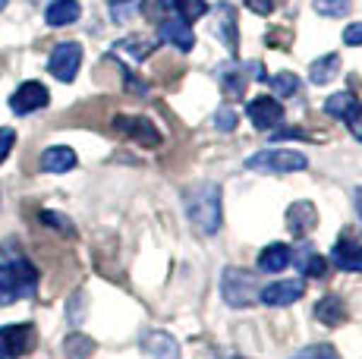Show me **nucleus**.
<instances>
[{
    "mask_svg": "<svg viewBox=\"0 0 362 359\" xmlns=\"http://www.w3.org/2000/svg\"><path fill=\"white\" fill-rule=\"evenodd\" d=\"M246 4H249V10L259 13V16H268V13L274 10V0H246Z\"/></svg>",
    "mask_w": 362,
    "mask_h": 359,
    "instance_id": "f704fd0d",
    "label": "nucleus"
},
{
    "mask_svg": "<svg viewBox=\"0 0 362 359\" xmlns=\"http://www.w3.org/2000/svg\"><path fill=\"white\" fill-rule=\"evenodd\" d=\"M356 208H359V215H362V186L356 189Z\"/></svg>",
    "mask_w": 362,
    "mask_h": 359,
    "instance_id": "c9c22d12",
    "label": "nucleus"
},
{
    "mask_svg": "<svg viewBox=\"0 0 362 359\" xmlns=\"http://www.w3.org/2000/svg\"><path fill=\"white\" fill-rule=\"evenodd\" d=\"M145 350H148L155 359H177L180 356L177 341H173L170 334H161V331H155V334L145 337Z\"/></svg>",
    "mask_w": 362,
    "mask_h": 359,
    "instance_id": "6ab92c4d",
    "label": "nucleus"
},
{
    "mask_svg": "<svg viewBox=\"0 0 362 359\" xmlns=\"http://www.w3.org/2000/svg\"><path fill=\"white\" fill-rule=\"evenodd\" d=\"M41 220H45V224H54V227H60V230H64V233H73V227H69V220L57 218V211H41Z\"/></svg>",
    "mask_w": 362,
    "mask_h": 359,
    "instance_id": "72a5a7b5",
    "label": "nucleus"
},
{
    "mask_svg": "<svg viewBox=\"0 0 362 359\" xmlns=\"http://www.w3.org/2000/svg\"><path fill=\"white\" fill-rule=\"evenodd\" d=\"M303 296V281H277V284H268L259 290V302L264 306H290Z\"/></svg>",
    "mask_w": 362,
    "mask_h": 359,
    "instance_id": "9d476101",
    "label": "nucleus"
},
{
    "mask_svg": "<svg viewBox=\"0 0 362 359\" xmlns=\"http://www.w3.org/2000/svg\"><path fill=\"white\" fill-rule=\"evenodd\" d=\"M117 51H129L136 60L148 57L151 51H155V41H142V38H123L120 45H117Z\"/></svg>",
    "mask_w": 362,
    "mask_h": 359,
    "instance_id": "a878e982",
    "label": "nucleus"
},
{
    "mask_svg": "<svg viewBox=\"0 0 362 359\" xmlns=\"http://www.w3.org/2000/svg\"><path fill=\"white\" fill-rule=\"evenodd\" d=\"M337 70H340V57L337 54H325V57H318L315 64H312V82L315 86H328V82L337 76Z\"/></svg>",
    "mask_w": 362,
    "mask_h": 359,
    "instance_id": "aec40b11",
    "label": "nucleus"
},
{
    "mask_svg": "<svg viewBox=\"0 0 362 359\" xmlns=\"http://www.w3.org/2000/svg\"><path fill=\"white\" fill-rule=\"evenodd\" d=\"M246 167L255 174H293V170L309 167V161H305V155L290 148H264L246 158Z\"/></svg>",
    "mask_w": 362,
    "mask_h": 359,
    "instance_id": "7ed1b4c3",
    "label": "nucleus"
},
{
    "mask_svg": "<svg viewBox=\"0 0 362 359\" xmlns=\"http://www.w3.org/2000/svg\"><path fill=\"white\" fill-rule=\"evenodd\" d=\"M13 145H16V133H13L10 126H0V164L6 161V155L13 151Z\"/></svg>",
    "mask_w": 362,
    "mask_h": 359,
    "instance_id": "7c9ffc66",
    "label": "nucleus"
},
{
    "mask_svg": "<svg viewBox=\"0 0 362 359\" xmlns=\"http://www.w3.org/2000/svg\"><path fill=\"white\" fill-rule=\"evenodd\" d=\"M79 64H82V45L79 41H64L47 57V73L60 82H73L76 73H79Z\"/></svg>",
    "mask_w": 362,
    "mask_h": 359,
    "instance_id": "39448f33",
    "label": "nucleus"
},
{
    "mask_svg": "<svg viewBox=\"0 0 362 359\" xmlns=\"http://www.w3.org/2000/svg\"><path fill=\"white\" fill-rule=\"evenodd\" d=\"M290 359H340V353L331 347V343H312V347L299 350V353H293Z\"/></svg>",
    "mask_w": 362,
    "mask_h": 359,
    "instance_id": "bb28decb",
    "label": "nucleus"
},
{
    "mask_svg": "<svg viewBox=\"0 0 362 359\" xmlns=\"http://www.w3.org/2000/svg\"><path fill=\"white\" fill-rule=\"evenodd\" d=\"M243 86H246V76H243L240 66H236L233 73H224V88H227V95H230V98H240Z\"/></svg>",
    "mask_w": 362,
    "mask_h": 359,
    "instance_id": "cd10ccee",
    "label": "nucleus"
},
{
    "mask_svg": "<svg viewBox=\"0 0 362 359\" xmlns=\"http://www.w3.org/2000/svg\"><path fill=\"white\" fill-rule=\"evenodd\" d=\"M161 4H164V6H173V0H161Z\"/></svg>",
    "mask_w": 362,
    "mask_h": 359,
    "instance_id": "e433bc0d",
    "label": "nucleus"
},
{
    "mask_svg": "<svg viewBox=\"0 0 362 359\" xmlns=\"http://www.w3.org/2000/svg\"><path fill=\"white\" fill-rule=\"evenodd\" d=\"M233 359H243V356H233Z\"/></svg>",
    "mask_w": 362,
    "mask_h": 359,
    "instance_id": "58836bf2",
    "label": "nucleus"
},
{
    "mask_svg": "<svg viewBox=\"0 0 362 359\" xmlns=\"http://www.w3.org/2000/svg\"><path fill=\"white\" fill-rule=\"evenodd\" d=\"M246 114H249V120H252V126L255 129H264V133H268V129H277V126H281V120H284L281 101L268 98V95H259V98L249 101Z\"/></svg>",
    "mask_w": 362,
    "mask_h": 359,
    "instance_id": "0eeeda50",
    "label": "nucleus"
},
{
    "mask_svg": "<svg viewBox=\"0 0 362 359\" xmlns=\"http://www.w3.org/2000/svg\"><path fill=\"white\" fill-rule=\"evenodd\" d=\"M161 38L170 41L173 47H180V51H192V47H196V35H192L189 23H183V19H164Z\"/></svg>",
    "mask_w": 362,
    "mask_h": 359,
    "instance_id": "4468645a",
    "label": "nucleus"
},
{
    "mask_svg": "<svg viewBox=\"0 0 362 359\" xmlns=\"http://www.w3.org/2000/svg\"><path fill=\"white\" fill-rule=\"evenodd\" d=\"M353 105H356V95H353V92H337V95H331V98L325 101V114H331V117H337V120H344V117L350 114Z\"/></svg>",
    "mask_w": 362,
    "mask_h": 359,
    "instance_id": "4be33fe9",
    "label": "nucleus"
},
{
    "mask_svg": "<svg viewBox=\"0 0 362 359\" xmlns=\"http://www.w3.org/2000/svg\"><path fill=\"white\" fill-rule=\"evenodd\" d=\"M35 347V328L29 322L0 328V359H19Z\"/></svg>",
    "mask_w": 362,
    "mask_h": 359,
    "instance_id": "423d86ee",
    "label": "nucleus"
},
{
    "mask_svg": "<svg viewBox=\"0 0 362 359\" xmlns=\"http://www.w3.org/2000/svg\"><path fill=\"white\" fill-rule=\"evenodd\" d=\"M35 287H38V271L32 261L13 259L0 265V306H13L16 300L35 296Z\"/></svg>",
    "mask_w": 362,
    "mask_h": 359,
    "instance_id": "f03ea898",
    "label": "nucleus"
},
{
    "mask_svg": "<svg viewBox=\"0 0 362 359\" xmlns=\"http://www.w3.org/2000/svg\"><path fill=\"white\" fill-rule=\"evenodd\" d=\"M271 88H274L281 98H296V95H299V76H293V73L271 76Z\"/></svg>",
    "mask_w": 362,
    "mask_h": 359,
    "instance_id": "b1692460",
    "label": "nucleus"
},
{
    "mask_svg": "<svg viewBox=\"0 0 362 359\" xmlns=\"http://www.w3.org/2000/svg\"><path fill=\"white\" fill-rule=\"evenodd\" d=\"M331 261L340 268V271H362V243L359 240H353L350 233L340 237L337 243H334Z\"/></svg>",
    "mask_w": 362,
    "mask_h": 359,
    "instance_id": "9b49d317",
    "label": "nucleus"
},
{
    "mask_svg": "<svg viewBox=\"0 0 362 359\" xmlns=\"http://www.w3.org/2000/svg\"><path fill=\"white\" fill-rule=\"evenodd\" d=\"M173 10L180 13V19L183 23H196L208 13V4L205 0H173Z\"/></svg>",
    "mask_w": 362,
    "mask_h": 359,
    "instance_id": "5701e85b",
    "label": "nucleus"
},
{
    "mask_svg": "<svg viewBox=\"0 0 362 359\" xmlns=\"http://www.w3.org/2000/svg\"><path fill=\"white\" fill-rule=\"evenodd\" d=\"M344 120H346V126H350V133H353V136H356V139L362 142V105H359V101L350 107V114H346Z\"/></svg>",
    "mask_w": 362,
    "mask_h": 359,
    "instance_id": "c756f323",
    "label": "nucleus"
},
{
    "mask_svg": "<svg viewBox=\"0 0 362 359\" xmlns=\"http://www.w3.org/2000/svg\"><path fill=\"white\" fill-rule=\"evenodd\" d=\"M344 41H346L350 47H359V45H362V23L346 25V29H344Z\"/></svg>",
    "mask_w": 362,
    "mask_h": 359,
    "instance_id": "473e14b6",
    "label": "nucleus"
},
{
    "mask_svg": "<svg viewBox=\"0 0 362 359\" xmlns=\"http://www.w3.org/2000/svg\"><path fill=\"white\" fill-rule=\"evenodd\" d=\"M315 10L325 13V16H344L346 0H315Z\"/></svg>",
    "mask_w": 362,
    "mask_h": 359,
    "instance_id": "c85d7f7f",
    "label": "nucleus"
},
{
    "mask_svg": "<svg viewBox=\"0 0 362 359\" xmlns=\"http://www.w3.org/2000/svg\"><path fill=\"white\" fill-rule=\"evenodd\" d=\"M318 224V211L312 202H293L287 211V227L296 240H303L305 233H312V227Z\"/></svg>",
    "mask_w": 362,
    "mask_h": 359,
    "instance_id": "f8f14e48",
    "label": "nucleus"
},
{
    "mask_svg": "<svg viewBox=\"0 0 362 359\" xmlns=\"http://www.w3.org/2000/svg\"><path fill=\"white\" fill-rule=\"evenodd\" d=\"M6 4H10V0H0V10H4V6H6Z\"/></svg>",
    "mask_w": 362,
    "mask_h": 359,
    "instance_id": "4c0bfd02",
    "label": "nucleus"
},
{
    "mask_svg": "<svg viewBox=\"0 0 362 359\" xmlns=\"http://www.w3.org/2000/svg\"><path fill=\"white\" fill-rule=\"evenodd\" d=\"M79 13H82L79 0H51L45 10V19H47V25H57L60 29V25H73L79 19Z\"/></svg>",
    "mask_w": 362,
    "mask_h": 359,
    "instance_id": "2eb2a0df",
    "label": "nucleus"
},
{
    "mask_svg": "<svg viewBox=\"0 0 362 359\" xmlns=\"http://www.w3.org/2000/svg\"><path fill=\"white\" fill-rule=\"evenodd\" d=\"M47 101H51V95H47V88L41 86V82H23V86L13 92L10 107H13V114L25 117V114H35V110L47 107Z\"/></svg>",
    "mask_w": 362,
    "mask_h": 359,
    "instance_id": "6e6552de",
    "label": "nucleus"
},
{
    "mask_svg": "<svg viewBox=\"0 0 362 359\" xmlns=\"http://www.w3.org/2000/svg\"><path fill=\"white\" fill-rule=\"evenodd\" d=\"M214 126H218L221 129V133H230V129L236 126V114H233V110H218V117H214Z\"/></svg>",
    "mask_w": 362,
    "mask_h": 359,
    "instance_id": "2f4dec72",
    "label": "nucleus"
},
{
    "mask_svg": "<svg viewBox=\"0 0 362 359\" xmlns=\"http://www.w3.org/2000/svg\"><path fill=\"white\" fill-rule=\"evenodd\" d=\"M299 271H303L305 278H325V274H328V259L318 252H309L299 261Z\"/></svg>",
    "mask_w": 362,
    "mask_h": 359,
    "instance_id": "393cba45",
    "label": "nucleus"
},
{
    "mask_svg": "<svg viewBox=\"0 0 362 359\" xmlns=\"http://www.w3.org/2000/svg\"><path fill=\"white\" fill-rule=\"evenodd\" d=\"M259 281H255L252 271H243V268H224V278H221V293L230 306L243 309L259 302Z\"/></svg>",
    "mask_w": 362,
    "mask_h": 359,
    "instance_id": "20e7f679",
    "label": "nucleus"
},
{
    "mask_svg": "<svg viewBox=\"0 0 362 359\" xmlns=\"http://www.w3.org/2000/svg\"><path fill=\"white\" fill-rule=\"evenodd\" d=\"M114 126L120 129V133H127L129 139H136V142L148 145V148H155V145L161 142V133H158L155 123L145 120V117H117Z\"/></svg>",
    "mask_w": 362,
    "mask_h": 359,
    "instance_id": "1a4fd4ad",
    "label": "nucleus"
},
{
    "mask_svg": "<svg viewBox=\"0 0 362 359\" xmlns=\"http://www.w3.org/2000/svg\"><path fill=\"white\" fill-rule=\"evenodd\" d=\"M76 167V151L66 148V145H54L41 155V170L45 174H66V170Z\"/></svg>",
    "mask_w": 362,
    "mask_h": 359,
    "instance_id": "ddd939ff",
    "label": "nucleus"
},
{
    "mask_svg": "<svg viewBox=\"0 0 362 359\" xmlns=\"http://www.w3.org/2000/svg\"><path fill=\"white\" fill-rule=\"evenodd\" d=\"M186 211H189V220L202 233H208V237L218 233L221 230V186L205 183L199 189L186 192Z\"/></svg>",
    "mask_w": 362,
    "mask_h": 359,
    "instance_id": "f257e3e1",
    "label": "nucleus"
},
{
    "mask_svg": "<svg viewBox=\"0 0 362 359\" xmlns=\"http://www.w3.org/2000/svg\"><path fill=\"white\" fill-rule=\"evenodd\" d=\"M214 32H218V38H224L227 51L236 54V13L230 4L218 6V25H214Z\"/></svg>",
    "mask_w": 362,
    "mask_h": 359,
    "instance_id": "a211bd4d",
    "label": "nucleus"
},
{
    "mask_svg": "<svg viewBox=\"0 0 362 359\" xmlns=\"http://www.w3.org/2000/svg\"><path fill=\"white\" fill-rule=\"evenodd\" d=\"M64 353L66 359H88L95 353V341L86 334H69L64 341Z\"/></svg>",
    "mask_w": 362,
    "mask_h": 359,
    "instance_id": "412c9836",
    "label": "nucleus"
},
{
    "mask_svg": "<svg viewBox=\"0 0 362 359\" xmlns=\"http://www.w3.org/2000/svg\"><path fill=\"white\" fill-rule=\"evenodd\" d=\"M315 319L322 322V324H328V328H337V324H344V322H346V306H344V300H340L337 293H328L325 300H318Z\"/></svg>",
    "mask_w": 362,
    "mask_h": 359,
    "instance_id": "dca6fc26",
    "label": "nucleus"
},
{
    "mask_svg": "<svg viewBox=\"0 0 362 359\" xmlns=\"http://www.w3.org/2000/svg\"><path fill=\"white\" fill-rule=\"evenodd\" d=\"M290 261H293V252H290V246H284V243H271L259 252V268L262 271H271V274L284 271Z\"/></svg>",
    "mask_w": 362,
    "mask_h": 359,
    "instance_id": "f3484780",
    "label": "nucleus"
}]
</instances>
